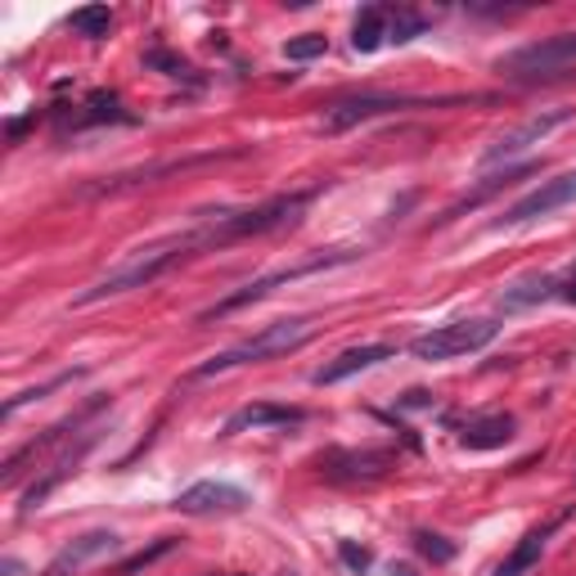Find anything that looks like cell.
I'll use <instances>...</instances> for the list:
<instances>
[{"mask_svg":"<svg viewBox=\"0 0 576 576\" xmlns=\"http://www.w3.org/2000/svg\"><path fill=\"white\" fill-rule=\"evenodd\" d=\"M212 248V234L208 225H195V230H176V234H163L154 239V244H144L135 248L131 257H122L104 279H95L86 293H77V307H90V302H104V298H118V293H131V288H144V284H154L163 279L176 262L185 257H199Z\"/></svg>","mask_w":576,"mask_h":576,"instance_id":"obj_1","label":"cell"},{"mask_svg":"<svg viewBox=\"0 0 576 576\" xmlns=\"http://www.w3.org/2000/svg\"><path fill=\"white\" fill-rule=\"evenodd\" d=\"M315 329H320V324H315L311 315H288V320H275V324H266L262 333H253V339H244L239 347H230V352H221V356L203 361V365H199V374H203V378H212V374H225V369H239V365H262V361L288 356V352L307 347V343L315 339Z\"/></svg>","mask_w":576,"mask_h":576,"instance_id":"obj_2","label":"cell"},{"mask_svg":"<svg viewBox=\"0 0 576 576\" xmlns=\"http://www.w3.org/2000/svg\"><path fill=\"white\" fill-rule=\"evenodd\" d=\"M500 324L496 320H451V324H437L432 333H419L410 343V352L419 361H455V356H468V352H483L496 343Z\"/></svg>","mask_w":576,"mask_h":576,"instance_id":"obj_3","label":"cell"},{"mask_svg":"<svg viewBox=\"0 0 576 576\" xmlns=\"http://www.w3.org/2000/svg\"><path fill=\"white\" fill-rule=\"evenodd\" d=\"M352 257H356V248H329V253H315V257H307V262H298V266H284V270H275V275H262V279H253V284L239 288V293L221 298L212 311H203V324L217 320V315H230V311H239V307H248V302H262L266 293H275L279 284H293V279H302V275L333 270V266H343V262H352Z\"/></svg>","mask_w":576,"mask_h":576,"instance_id":"obj_4","label":"cell"},{"mask_svg":"<svg viewBox=\"0 0 576 576\" xmlns=\"http://www.w3.org/2000/svg\"><path fill=\"white\" fill-rule=\"evenodd\" d=\"M567 64H576V32H554V36L522 45V51H509L496 68L505 77H554Z\"/></svg>","mask_w":576,"mask_h":576,"instance_id":"obj_5","label":"cell"},{"mask_svg":"<svg viewBox=\"0 0 576 576\" xmlns=\"http://www.w3.org/2000/svg\"><path fill=\"white\" fill-rule=\"evenodd\" d=\"M572 122V109H545V113H532L527 122H518V126H509L505 135H496L487 149H483V167H496V163H509V158H518V154H527L532 144H541L545 135H554L558 126H567Z\"/></svg>","mask_w":576,"mask_h":576,"instance_id":"obj_6","label":"cell"},{"mask_svg":"<svg viewBox=\"0 0 576 576\" xmlns=\"http://www.w3.org/2000/svg\"><path fill=\"white\" fill-rule=\"evenodd\" d=\"M253 505L248 491H239L230 483H195L176 496V509L189 518H212V513H244Z\"/></svg>","mask_w":576,"mask_h":576,"instance_id":"obj_7","label":"cell"},{"mask_svg":"<svg viewBox=\"0 0 576 576\" xmlns=\"http://www.w3.org/2000/svg\"><path fill=\"white\" fill-rule=\"evenodd\" d=\"M567 203H576V171H563V176L545 180L541 189H532L527 199H518V203L505 212V225L541 221V217H550V212H558V208H567Z\"/></svg>","mask_w":576,"mask_h":576,"instance_id":"obj_8","label":"cell"},{"mask_svg":"<svg viewBox=\"0 0 576 576\" xmlns=\"http://www.w3.org/2000/svg\"><path fill=\"white\" fill-rule=\"evenodd\" d=\"M397 352L388 347V343H365V347H347V352H339L329 365H320L315 374H311V383L315 388H329V383H343V378H352V374H361V369H374V365H383V361H392Z\"/></svg>","mask_w":576,"mask_h":576,"instance_id":"obj_9","label":"cell"},{"mask_svg":"<svg viewBox=\"0 0 576 576\" xmlns=\"http://www.w3.org/2000/svg\"><path fill=\"white\" fill-rule=\"evenodd\" d=\"M410 100H401V95H356V100H339V104H329V113H324V131H347L356 122H369L378 113H397Z\"/></svg>","mask_w":576,"mask_h":576,"instance_id":"obj_10","label":"cell"},{"mask_svg":"<svg viewBox=\"0 0 576 576\" xmlns=\"http://www.w3.org/2000/svg\"><path fill=\"white\" fill-rule=\"evenodd\" d=\"M302 419H307V410H298V406L253 401V406H244V410H234V414L225 419V428H221V437H234V432H248V428H293V423H302Z\"/></svg>","mask_w":576,"mask_h":576,"instance_id":"obj_11","label":"cell"},{"mask_svg":"<svg viewBox=\"0 0 576 576\" xmlns=\"http://www.w3.org/2000/svg\"><path fill=\"white\" fill-rule=\"evenodd\" d=\"M109 550H118V536H113V532H86V536H77L73 545H64V550L55 554V563L45 567V576H68V572L86 567L90 558L109 554Z\"/></svg>","mask_w":576,"mask_h":576,"instance_id":"obj_12","label":"cell"},{"mask_svg":"<svg viewBox=\"0 0 576 576\" xmlns=\"http://www.w3.org/2000/svg\"><path fill=\"white\" fill-rule=\"evenodd\" d=\"M513 442V419L509 414H483V419H464L459 423V446L468 451H496Z\"/></svg>","mask_w":576,"mask_h":576,"instance_id":"obj_13","label":"cell"},{"mask_svg":"<svg viewBox=\"0 0 576 576\" xmlns=\"http://www.w3.org/2000/svg\"><path fill=\"white\" fill-rule=\"evenodd\" d=\"M545 541H550V532L545 527H536V532H527L518 545H513V554L496 567V576H527L536 563H541V554H545Z\"/></svg>","mask_w":576,"mask_h":576,"instance_id":"obj_14","label":"cell"},{"mask_svg":"<svg viewBox=\"0 0 576 576\" xmlns=\"http://www.w3.org/2000/svg\"><path fill=\"white\" fill-rule=\"evenodd\" d=\"M383 41H388V5H369V10H361L356 23H352V45H356L361 55H369V51H378Z\"/></svg>","mask_w":576,"mask_h":576,"instance_id":"obj_15","label":"cell"},{"mask_svg":"<svg viewBox=\"0 0 576 576\" xmlns=\"http://www.w3.org/2000/svg\"><path fill=\"white\" fill-rule=\"evenodd\" d=\"M545 298H554V279H550V275H532V279L513 284L500 302L513 311V307H532V302H545Z\"/></svg>","mask_w":576,"mask_h":576,"instance_id":"obj_16","label":"cell"},{"mask_svg":"<svg viewBox=\"0 0 576 576\" xmlns=\"http://www.w3.org/2000/svg\"><path fill=\"white\" fill-rule=\"evenodd\" d=\"M68 27H73L77 36L100 41V36H109V27H113V10H109V5H86V10H77V14L68 19Z\"/></svg>","mask_w":576,"mask_h":576,"instance_id":"obj_17","label":"cell"},{"mask_svg":"<svg viewBox=\"0 0 576 576\" xmlns=\"http://www.w3.org/2000/svg\"><path fill=\"white\" fill-rule=\"evenodd\" d=\"M419 32H423V14L406 10V5H388V41L406 45V41H414Z\"/></svg>","mask_w":576,"mask_h":576,"instance_id":"obj_18","label":"cell"},{"mask_svg":"<svg viewBox=\"0 0 576 576\" xmlns=\"http://www.w3.org/2000/svg\"><path fill=\"white\" fill-rule=\"evenodd\" d=\"M329 51V41L320 32H307V36H293V41H284V59L288 64H307V59H320Z\"/></svg>","mask_w":576,"mask_h":576,"instance_id":"obj_19","label":"cell"},{"mask_svg":"<svg viewBox=\"0 0 576 576\" xmlns=\"http://www.w3.org/2000/svg\"><path fill=\"white\" fill-rule=\"evenodd\" d=\"M73 378H81V369H73V374H59V378H51V383H41V388H27V392H19V397L5 406V419H14L23 406H32V401H41V397H51L55 388H68Z\"/></svg>","mask_w":576,"mask_h":576,"instance_id":"obj_20","label":"cell"},{"mask_svg":"<svg viewBox=\"0 0 576 576\" xmlns=\"http://www.w3.org/2000/svg\"><path fill=\"white\" fill-rule=\"evenodd\" d=\"M144 64H149V68H163L167 77H195V68H189L185 59H176V55H167V51H149V55H144Z\"/></svg>","mask_w":576,"mask_h":576,"instance_id":"obj_21","label":"cell"},{"mask_svg":"<svg viewBox=\"0 0 576 576\" xmlns=\"http://www.w3.org/2000/svg\"><path fill=\"white\" fill-rule=\"evenodd\" d=\"M414 545H419V554L437 558V563H451V558H455V545H446L442 536H432V532H419V536H414Z\"/></svg>","mask_w":576,"mask_h":576,"instance_id":"obj_22","label":"cell"},{"mask_svg":"<svg viewBox=\"0 0 576 576\" xmlns=\"http://www.w3.org/2000/svg\"><path fill=\"white\" fill-rule=\"evenodd\" d=\"M339 554H343V563H347L356 576H365L369 563H374V554H369L365 545H356V541H339Z\"/></svg>","mask_w":576,"mask_h":576,"instance_id":"obj_23","label":"cell"},{"mask_svg":"<svg viewBox=\"0 0 576 576\" xmlns=\"http://www.w3.org/2000/svg\"><path fill=\"white\" fill-rule=\"evenodd\" d=\"M167 550H171V541H158V545H154V550H144V554H135V558H131V563H126V567H122V576H131V572H135V567H149V563H154V558H158V554H167Z\"/></svg>","mask_w":576,"mask_h":576,"instance_id":"obj_24","label":"cell"},{"mask_svg":"<svg viewBox=\"0 0 576 576\" xmlns=\"http://www.w3.org/2000/svg\"><path fill=\"white\" fill-rule=\"evenodd\" d=\"M563 302H576V266L567 270V284H563V293H558Z\"/></svg>","mask_w":576,"mask_h":576,"instance_id":"obj_25","label":"cell"},{"mask_svg":"<svg viewBox=\"0 0 576 576\" xmlns=\"http://www.w3.org/2000/svg\"><path fill=\"white\" fill-rule=\"evenodd\" d=\"M392 576H414V567L410 563H392Z\"/></svg>","mask_w":576,"mask_h":576,"instance_id":"obj_26","label":"cell"},{"mask_svg":"<svg viewBox=\"0 0 576 576\" xmlns=\"http://www.w3.org/2000/svg\"><path fill=\"white\" fill-rule=\"evenodd\" d=\"M275 576H298V572H293V567H284V572H275Z\"/></svg>","mask_w":576,"mask_h":576,"instance_id":"obj_27","label":"cell"}]
</instances>
